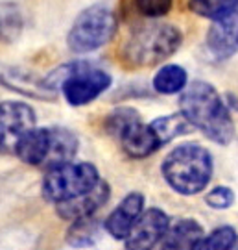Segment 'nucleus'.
Wrapping results in <instances>:
<instances>
[{
    "label": "nucleus",
    "instance_id": "nucleus-1",
    "mask_svg": "<svg viewBox=\"0 0 238 250\" xmlns=\"http://www.w3.org/2000/svg\"><path fill=\"white\" fill-rule=\"evenodd\" d=\"M181 113L216 145H229L235 137V123L227 104L214 85L203 80L192 82L179 97Z\"/></svg>",
    "mask_w": 238,
    "mask_h": 250
},
{
    "label": "nucleus",
    "instance_id": "nucleus-18",
    "mask_svg": "<svg viewBox=\"0 0 238 250\" xmlns=\"http://www.w3.org/2000/svg\"><path fill=\"white\" fill-rule=\"evenodd\" d=\"M65 239L74 249H89L100 241V223L94 217H83L78 221H72Z\"/></svg>",
    "mask_w": 238,
    "mask_h": 250
},
{
    "label": "nucleus",
    "instance_id": "nucleus-5",
    "mask_svg": "<svg viewBox=\"0 0 238 250\" xmlns=\"http://www.w3.org/2000/svg\"><path fill=\"white\" fill-rule=\"evenodd\" d=\"M118 19L107 4H92L74 19L67 45L74 54H89L106 46L116 34Z\"/></svg>",
    "mask_w": 238,
    "mask_h": 250
},
{
    "label": "nucleus",
    "instance_id": "nucleus-23",
    "mask_svg": "<svg viewBox=\"0 0 238 250\" xmlns=\"http://www.w3.org/2000/svg\"><path fill=\"white\" fill-rule=\"evenodd\" d=\"M174 6V0H135V8L139 9L144 17L159 19L170 13Z\"/></svg>",
    "mask_w": 238,
    "mask_h": 250
},
{
    "label": "nucleus",
    "instance_id": "nucleus-19",
    "mask_svg": "<svg viewBox=\"0 0 238 250\" xmlns=\"http://www.w3.org/2000/svg\"><path fill=\"white\" fill-rule=\"evenodd\" d=\"M188 74L183 67L179 65H165L157 71L153 76V89L159 95H176V93H183L188 87Z\"/></svg>",
    "mask_w": 238,
    "mask_h": 250
},
{
    "label": "nucleus",
    "instance_id": "nucleus-17",
    "mask_svg": "<svg viewBox=\"0 0 238 250\" xmlns=\"http://www.w3.org/2000/svg\"><path fill=\"white\" fill-rule=\"evenodd\" d=\"M188 8L212 22H223L238 15V0H188Z\"/></svg>",
    "mask_w": 238,
    "mask_h": 250
},
{
    "label": "nucleus",
    "instance_id": "nucleus-6",
    "mask_svg": "<svg viewBox=\"0 0 238 250\" xmlns=\"http://www.w3.org/2000/svg\"><path fill=\"white\" fill-rule=\"evenodd\" d=\"M106 130L118 139L122 150L129 158H148L163 146L151 125H144L139 111L133 107H116L111 111L106 119Z\"/></svg>",
    "mask_w": 238,
    "mask_h": 250
},
{
    "label": "nucleus",
    "instance_id": "nucleus-3",
    "mask_svg": "<svg viewBox=\"0 0 238 250\" xmlns=\"http://www.w3.org/2000/svg\"><path fill=\"white\" fill-rule=\"evenodd\" d=\"M183 45L181 30L168 22H151L139 26L122 46V62L128 67L141 69L166 62Z\"/></svg>",
    "mask_w": 238,
    "mask_h": 250
},
{
    "label": "nucleus",
    "instance_id": "nucleus-12",
    "mask_svg": "<svg viewBox=\"0 0 238 250\" xmlns=\"http://www.w3.org/2000/svg\"><path fill=\"white\" fill-rule=\"evenodd\" d=\"M52 128H34L18 139L13 152L26 165L46 167L52 152Z\"/></svg>",
    "mask_w": 238,
    "mask_h": 250
},
{
    "label": "nucleus",
    "instance_id": "nucleus-20",
    "mask_svg": "<svg viewBox=\"0 0 238 250\" xmlns=\"http://www.w3.org/2000/svg\"><path fill=\"white\" fill-rule=\"evenodd\" d=\"M155 135L159 137L161 145L170 143L172 139H176L179 135L188 134L194 126L186 121V117L179 111V113H172V115L157 117L153 123H150Z\"/></svg>",
    "mask_w": 238,
    "mask_h": 250
},
{
    "label": "nucleus",
    "instance_id": "nucleus-22",
    "mask_svg": "<svg viewBox=\"0 0 238 250\" xmlns=\"http://www.w3.org/2000/svg\"><path fill=\"white\" fill-rule=\"evenodd\" d=\"M238 241L237 230L233 226H220L212 230L211 235L203 237L196 250H231Z\"/></svg>",
    "mask_w": 238,
    "mask_h": 250
},
{
    "label": "nucleus",
    "instance_id": "nucleus-16",
    "mask_svg": "<svg viewBox=\"0 0 238 250\" xmlns=\"http://www.w3.org/2000/svg\"><path fill=\"white\" fill-rule=\"evenodd\" d=\"M52 152H50V158H48V163H46L48 170L67 165V163H72V158L76 156L79 146L78 137L69 128L52 126Z\"/></svg>",
    "mask_w": 238,
    "mask_h": 250
},
{
    "label": "nucleus",
    "instance_id": "nucleus-7",
    "mask_svg": "<svg viewBox=\"0 0 238 250\" xmlns=\"http://www.w3.org/2000/svg\"><path fill=\"white\" fill-rule=\"evenodd\" d=\"M100 174L92 163H67L61 167L50 169L44 174L41 193L46 202L63 204L81 197L100 184Z\"/></svg>",
    "mask_w": 238,
    "mask_h": 250
},
{
    "label": "nucleus",
    "instance_id": "nucleus-9",
    "mask_svg": "<svg viewBox=\"0 0 238 250\" xmlns=\"http://www.w3.org/2000/svg\"><path fill=\"white\" fill-rule=\"evenodd\" d=\"M168 230H170L168 215L159 208H150L133 226L131 233L124 241V247L126 250H153L161 239L166 237Z\"/></svg>",
    "mask_w": 238,
    "mask_h": 250
},
{
    "label": "nucleus",
    "instance_id": "nucleus-13",
    "mask_svg": "<svg viewBox=\"0 0 238 250\" xmlns=\"http://www.w3.org/2000/svg\"><path fill=\"white\" fill-rule=\"evenodd\" d=\"M109 195H111V188L107 182L102 180L96 188L91 189L85 195L74 198V200H69V202L57 204L55 211L61 219H67V221H78L83 217H92V213L109 200Z\"/></svg>",
    "mask_w": 238,
    "mask_h": 250
},
{
    "label": "nucleus",
    "instance_id": "nucleus-4",
    "mask_svg": "<svg viewBox=\"0 0 238 250\" xmlns=\"http://www.w3.org/2000/svg\"><path fill=\"white\" fill-rule=\"evenodd\" d=\"M48 85L54 91L61 89L65 100L71 106H85L96 100L104 91L111 87V74L89 62H74L57 67L46 76Z\"/></svg>",
    "mask_w": 238,
    "mask_h": 250
},
{
    "label": "nucleus",
    "instance_id": "nucleus-11",
    "mask_svg": "<svg viewBox=\"0 0 238 250\" xmlns=\"http://www.w3.org/2000/svg\"><path fill=\"white\" fill-rule=\"evenodd\" d=\"M2 85H6L11 91L22 93L30 99H55V91L48 85L46 78H41V76H37L28 69H22V67H4L2 69Z\"/></svg>",
    "mask_w": 238,
    "mask_h": 250
},
{
    "label": "nucleus",
    "instance_id": "nucleus-14",
    "mask_svg": "<svg viewBox=\"0 0 238 250\" xmlns=\"http://www.w3.org/2000/svg\"><path fill=\"white\" fill-rule=\"evenodd\" d=\"M207 48L220 62L238 52V15L223 22H212L207 32Z\"/></svg>",
    "mask_w": 238,
    "mask_h": 250
},
{
    "label": "nucleus",
    "instance_id": "nucleus-10",
    "mask_svg": "<svg viewBox=\"0 0 238 250\" xmlns=\"http://www.w3.org/2000/svg\"><path fill=\"white\" fill-rule=\"evenodd\" d=\"M142 208H144V197L139 191H133L129 195H126L124 200L111 211V215L106 219L104 228L106 232L116 239V241H126L128 235L131 233L133 226L142 217Z\"/></svg>",
    "mask_w": 238,
    "mask_h": 250
},
{
    "label": "nucleus",
    "instance_id": "nucleus-15",
    "mask_svg": "<svg viewBox=\"0 0 238 250\" xmlns=\"http://www.w3.org/2000/svg\"><path fill=\"white\" fill-rule=\"evenodd\" d=\"M201 241V224L194 219H183L168 230L161 250H196Z\"/></svg>",
    "mask_w": 238,
    "mask_h": 250
},
{
    "label": "nucleus",
    "instance_id": "nucleus-21",
    "mask_svg": "<svg viewBox=\"0 0 238 250\" xmlns=\"http://www.w3.org/2000/svg\"><path fill=\"white\" fill-rule=\"evenodd\" d=\"M24 28V19L18 4L6 0L2 2V43H13L17 41Z\"/></svg>",
    "mask_w": 238,
    "mask_h": 250
},
{
    "label": "nucleus",
    "instance_id": "nucleus-25",
    "mask_svg": "<svg viewBox=\"0 0 238 250\" xmlns=\"http://www.w3.org/2000/svg\"><path fill=\"white\" fill-rule=\"evenodd\" d=\"M231 250H238V241H237V245H235V247H233Z\"/></svg>",
    "mask_w": 238,
    "mask_h": 250
},
{
    "label": "nucleus",
    "instance_id": "nucleus-24",
    "mask_svg": "<svg viewBox=\"0 0 238 250\" xmlns=\"http://www.w3.org/2000/svg\"><path fill=\"white\" fill-rule=\"evenodd\" d=\"M205 202L214 209H229L235 204V191L225 186H218L207 193Z\"/></svg>",
    "mask_w": 238,
    "mask_h": 250
},
{
    "label": "nucleus",
    "instance_id": "nucleus-8",
    "mask_svg": "<svg viewBox=\"0 0 238 250\" xmlns=\"http://www.w3.org/2000/svg\"><path fill=\"white\" fill-rule=\"evenodd\" d=\"M36 111L34 107L17 102L6 100L0 106V146L2 152H13L15 145L22 135L36 128Z\"/></svg>",
    "mask_w": 238,
    "mask_h": 250
},
{
    "label": "nucleus",
    "instance_id": "nucleus-2",
    "mask_svg": "<svg viewBox=\"0 0 238 250\" xmlns=\"http://www.w3.org/2000/svg\"><path fill=\"white\" fill-rule=\"evenodd\" d=\"M212 156L198 143H183L163 160L161 172L170 188L179 195H198L212 178Z\"/></svg>",
    "mask_w": 238,
    "mask_h": 250
}]
</instances>
